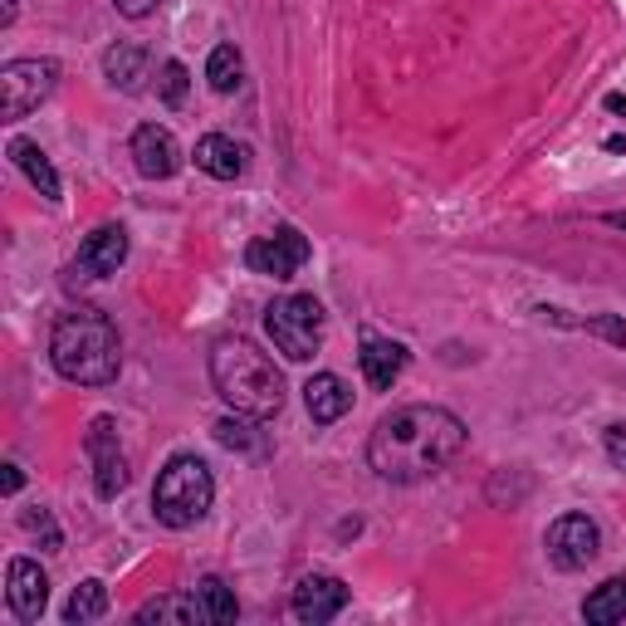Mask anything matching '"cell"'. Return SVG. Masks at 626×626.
Masks as SVG:
<instances>
[{"label":"cell","instance_id":"obj_26","mask_svg":"<svg viewBox=\"0 0 626 626\" xmlns=\"http://www.w3.org/2000/svg\"><path fill=\"white\" fill-rule=\"evenodd\" d=\"M20 524H24V529H30L34 538H40L44 554H59V548H64V534H59V524H54V514H49V509H40V505L24 509Z\"/></svg>","mask_w":626,"mask_h":626},{"label":"cell","instance_id":"obj_10","mask_svg":"<svg viewBox=\"0 0 626 626\" xmlns=\"http://www.w3.org/2000/svg\"><path fill=\"white\" fill-rule=\"evenodd\" d=\"M294 617L304 626H324L334 622L342 607H348V583L334 578V573H309L299 587H294Z\"/></svg>","mask_w":626,"mask_h":626},{"label":"cell","instance_id":"obj_32","mask_svg":"<svg viewBox=\"0 0 626 626\" xmlns=\"http://www.w3.org/2000/svg\"><path fill=\"white\" fill-rule=\"evenodd\" d=\"M607 226H617V230H626V211H612V216H603Z\"/></svg>","mask_w":626,"mask_h":626},{"label":"cell","instance_id":"obj_14","mask_svg":"<svg viewBox=\"0 0 626 626\" xmlns=\"http://www.w3.org/2000/svg\"><path fill=\"white\" fill-rule=\"evenodd\" d=\"M304 407H309L314 426H334L352 411V387L342 382L338 372H314L309 382H304Z\"/></svg>","mask_w":626,"mask_h":626},{"label":"cell","instance_id":"obj_22","mask_svg":"<svg viewBox=\"0 0 626 626\" xmlns=\"http://www.w3.org/2000/svg\"><path fill=\"white\" fill-rule=\"evenodd\" d=\"M103 612H108V587L98 583V578H83V583L69 593L64 622H69V626H83V622H98Z\"/></svg>","mask_w":626,"mask_h":626},{"label":"cell","instance_id":"obj_15","mask_svg":"<svg viewBox=\"0 0 626 626\" xmlns=\"http://www.w3.org/2000/svg\"><path fill=\"white\" fill-rule=\"evenodd\" d=\"M122 260H128V230L122 226H98L89 240L79 245V269L93 279H108L118 275Z\"/></svg>","mask_w":626,"mask_h":626},{"label":"cell","instance_id":"obj_1","mask_svg":"<svg viewBox=\"0 0 626 626\" xmlns=\"http://www.w3.org/2000/svg\"><path fill=\"white\" fill-rule=\"evenodd\" d=\"M465 421L436 401H411V407L387 411L367 436V470L387 485H421L440 475L465 450Z\"/></svg>","mask_w":626,"mask_h":626},{"label":"cell","instance_id":"obj_28","mask_svg":"<svg viewBox=\"0 0 626 626\" xmlns=\"http://www.w3.org/2000/svg\"><path fill=\"white\" fill-rule=\"evenodd\" d=\"M113 6H118V16H128V20H147L162 0H113Z\"/></svg>","mask_w":626,"mask_h":626},{"label":"cell","instance_id":"obj_23","mask_svg":"<svg viewBox=\"0 0 626 626\" xmlns=\"http://www.w3.org/2000/svg\"><path fill=\"white\" fill-rule=\"evenodd\" d=\"M240 73H245L240 49H236V44H216L211 59H206V79H211V89H216V93H230V89L240 83Z\"/></svg>","mask_w":626,"mask_h":626},{"label":"cell","instance_id":"obj_3","mask_svg":"<svg viewBox=\"0 0 626 626\" xmlns=\"http://www.w3.org/2000/svg\"><path fill=\"white\" fill-rule=\"evenodd\" d=\"M211 387L230 411L269 421L285 411V377L250 338H220L211 348Z\"/></svg>","mask_w":626,"mask_h":626},{"label":"cell","instance_id":"obj_27","mask_svg":"<svg viewBox=\"0 0 626 626\" xmlns=\"http://www.w3.org/2000/svg\"><path fill=\"white\" fill-rule=\"evenodd\" d=\"M603 450H607V460L617 465V470H626V421L607 426V436H603Z\"/></svg>","mask_w":626,"mask_h":626},{"label":"cell","instance_id":"obj_4","mask_svg":"<svg viewBox=\"0 0 626 626\" xmlns=\"http://www.w3.org/2000/svg\"><path fill=\"white\" fill-rule=\"evenodd\" d=\"M211 499H216L211 465L201 456H187V450L171 456L152 485V514L167 529H196V524L211 514Z\"/></svg>","mask_w":626,"mask_h":626},{"label":"cell","instance_id":"obj_18","mask_svg":"<svg viewBox=\"0 0 626 626\" xmlns=\"http://www.w3.org/2000/svg\"><path fill=\"white\" fill-rule=\"evenodd\" d=\"M147 69H152V54H147L142 44H113L103 54V73L113 79V89H122V93H138L142 79H147Z\"/></svg>","mask_w":626,"mask_h":626},{"label":"cell","instance_id":"obj_29","mask_svg":"<svg viewBox=\"0 0 626 626\" xmlns=\"http://www.w3.org/2000/svg\"><path fill=\"white\" fill-rule=\"evenodd\" d=\"M0 485H6V495H16V489L24 485V475H20V465H6V480H0Z\"/></svg>","mask_w":626,"mask_h":626},{"label":"cell","instance_id":"obj_24","mask_svg":"<svg viewBox=\"0 0 626 626\" xmlns=\"http://www.w3.org/2000/svg\"><path fill=\"white\" fill-rule=\"evenodd\" d=\"M196 597H201V607H206V617H211V622H236L240 617L236 593H230L220 578H201V583H196Z\"/></svg>","mask_w":626,"mask_h":626},{"label":"cell","instance_id":"obj_19","mask_svg":"<svg viewBox=\"0 0 626 626\" xmlns=\"http://www.w3.org/2000/svg\"><path fill=\"white\" fill-rule=\"evenodd\" d=\"M138 622H177V626H196V622H211L201 607V597L191 593H171V597H157V603L138 607Z\"/></svg>","mask_w":626,"mask_h":626},{"label":"cell","instance_id":"obj_16","mask_svg":"<svg viewBox=\"0 0 626 626\" xmlns=\"http://www.w3.org/2000/svg\"><path fill=\"white\" fill-rule=\"evenodd\" d=\"M6 157L16 162L24 177H30V187L44 196V201H59V191H64V181H59V171H54V162L44 157V147L40 142H30V138H10V147H6Z\"/></svg>","mask_w":626,"mask_h":626},{"label":"cell","instance_id":"obj_17","mask_svg":"<svg viewBox=\"0 0 626 626\" xmlns=\"http://www.w3.org/2000/svg\"><path fill=\"white\" fill-rule=\"evenodd\" d=\"M196 167L216 181H236V177H245V147L236 138H226V132H206L196 142Z\"/></svg>","mask_w":626,"mask_h":626},{"label":"cell","instance_id":"obj_13","mask_svg":"<svg viewBox=\"0 0 626 626\" xmlns=\"http://www.w3.org/2000/svg\"><path fill=\"white\" fill-rule=\"evenodd\" d=\"M407 342H397V338H377V334H362V352H358V362H362V377H367V387L372 391H391V382H397L401 372H407Z\"/></svg>","mask_w":626,"mask_h":626},{"label":"cell","instance_id":"obj_25","mask_svg":"<svg viewBox=\"0 0 626 626\" xmlns=\"http://www.w3.org/2000/svg\"><path fill=\"white\" fill-rule=\"evenodd\" d=\"M187 89H191V73L181 59H167L162 69H157V98H162L167 108H181L187 103Z\"/></svg>","mask_w":626,"mask_h":626},{"label":"cell","instance_id":"obj_7","mask_svg":"<svg viewBox=\"0 0 626 626\" xmlns=\"http://www.w3.org/2000/svg\"><path fill=\"white\" fill-rule=\"evenodd\" d=\"M83 450L93 460V489L98 499H118L128 489V456H122L118 421L113 416H93L89 431H83Z\"/></svg>","mask_w":626,"mask_h":626},{"label":"cell","instance_id":"obj_21","mask_svg":"<svg viewBox=\"0 0 626 626\" xmlns=\"http://www.w3.org/2000/svg\"><path fill=\"white\" fill-rule=\"evenodd\" d=\"M216 440L226 450H240V456H265V431H255V416H226L216 421Z\"/></svg>","mask_w":626,"mask_h":626},{"label":"cell","instance_id":"obj_2","mask_svg":"<svg viewBox=\"0 0 626 626\" xmlns=\"http://www.w3.org/2000/svg\"><path fill=\"white\" fill-rule=\"evenodd\" d=\"M49 362L73 387H108L122 372V338L113 318L98 309H69L54 318L49 334Z\"/></svg>","mask_w":626,"mask_h":626},{"label":"cell","instance_id":"obj_12","mask_svg":"<svg viewBox=\"0 0 626 626\" xmlns=\"http://www.w3.org/2000/svg\"><path fill=\"white\" fill-rule=\"evenodd\" d=\"M6 603L20 622H40L49 603V578L34 558H10L6 568Z\"/></svg>","mask_w":626,"mask_h":626},{"label":"cell","instance_id":"obj_11","mask_svg":"<svg viewBox=\"0 0 626 626\" xmlns=\"http://www.w3.org/2000/svg\"><path fill=\"white\" fill-rule=\"evenodd\" d=\"M128 152L147 181H167V177H177V167H181V142L171 138V128H162V122H142V128L132 132Z\"/></svg>","mask_w":626,"mask_h":626},{"label":"cell","instance_id":"obj_20","mask_svg":"<svg viewBox=\"0 0 626 626\" xmlns=\"http://www.w3.org/2000/svg\"><path fill=\"white\" fill-rule=\"evenodd\" d=\"M583 622H593V626L626 622V578H607L603 587H593L583 603Z\"/></svg>","mask_w":626,"mask_h":626},{"label":"cell","instance_id":"obj_8","mask_svg":"<svg viewBox=\"0 0 626 626\" xmlns=\"http://www.w3.org/2000/svg\"><path fill=\"white\" fill-rule=\"evenodd\" d=\"M544 548H548V558H554L563 573H578V568H587V563H597V554H603V529H597L587 514H558V519L548 524V534H544Z\"/></svg>","mask_w":626,"mask_h":626},{"label":"cell","instance_id":"obj_9","mask_svg":"<svg viewBox=\"0 0 626 626\" xmlns=\"http://www.w3.org/2000/svg\"><path fill=\"white\" fill-rule=\"evenodd\" d=\"M304 260H309V240L294 226H279V230H269V236L245 245V265H250L255 275H269V279H294L304 269Z\"/></svg>","mask_w":626,"mask_h":626},{"label":"cell","instance_id":"obj_31","mask_svg":"<svg viewBox=\"0 0 626 626\" xmlns=\"http://www.w3.org/2000/svg\"><path fill=\"white\" fill-rule=\"evenodd\" d=\"M607 108H612V113H626V98L622 93H607Z\"/></svg>","mask_w":626,"mask_h":626},{"label":"cell","instance_id":"obj_30","mask_svg":"<svg viewBox=\"0 0 626 626\" xmlns=\"http://www.w3.org/2000/svg\"><path fill=\"white\" fill-rule=\"evenodd\" d=\"M0 24H16V0H6V6H0Z\"/></svg>","mask_w":626,"mask_h":626},{"label":"cell","instance_id":"obj_6","mask_svg":"<svg viewBox=\"0 0 626 626\" xmlns=\"http://www.w3.org/2000/svg\"><path fill=\"white\" fill-rule=\"evenodd\" d=\"M54 83H59L54 59H10V64L0 69V118L6 122L30 118L34 108L54 93Z\"/></svg>","mask_w":626,"mask_h":626},{"label":"cell","instance_id":"obj_5","mask_svg":"<svg viewBox=\"0 0 626 626\" xmlns=\"http://www.w3.org/2000/svg\"><path fill=\"white\" fill-rule=\"evenodd\" d=\"M265 334L289 362H309L324 348V334H328L324 304L314 294H285V299H275L265 309Z\"/></svg>","mask_w":626,"mask_h":626}]
</instances>
